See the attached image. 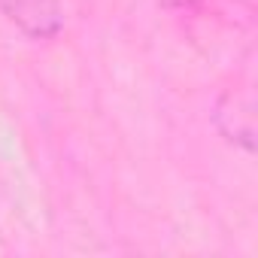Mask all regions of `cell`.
Here are the masks:
<instances>
[{"instance_id": "obj_1", "label": "cell", "mask_w": 258, "mask_h": 258, "mask_svg": "<svg viewBox=\"0 0 258 258\" xmlns=\"http://www.w3.org/2000/svg\"><path fill=\"white\" fill-rule=\"evenodd\" d=\"M0 13L31 40H52L64 25L58 0H0Z\"/></svg>"}]
</instances>
